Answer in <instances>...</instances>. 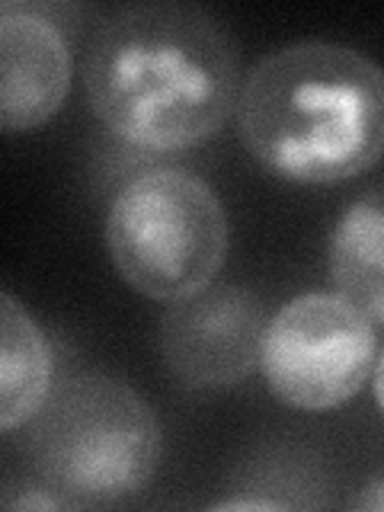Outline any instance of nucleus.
<instances>
[{
	"mask_svg": "<svg viewBox=\"0 0 384 512\" xmlns=\"http://www.w3.org/2000/svg\"><path fill=\"white\" fill-rule=\"evenodd\" d=\"M266 324L263 301L250 288L208 285L170 304L160 320V356L183 388H234L260 365Z\"/></svg>",
	"mask_w": 384,
	"mask_h": 512,
	"instance_id": "423d86ee",
	"label": "nucleus"
},
{
	"mask_svg": "<svg viewBox=\"0 0 384 512\" xmlns=\"http://www.w3.org/2000/svg\"><path fill=\"white\" fill-rule=\"evenodd\" d=\"M0 429L26 426L52 394V346L10 292L0 295Z\"/></svg>",
	"mask_w": 384,
	"mask_h": 512,
	"instance_id": "1a4fd4ad",
	"label": "nucleus"
},
{
	"mask_svg": "<svg viewBox=\"0 0 384 512\" xmlns=\"http://www.w3.org/2000/svg\"><path fill=\"white\" fill-rule=\"evenodd\" d=\"M71 48L55 20L36 7L0 10V128L36 132L68 100Z\"/></svg>",
	"mask_w": 384,
	"mask_h": 512,
	"instance_id": "0eeeda50",
	"label": "nucleus"
},
{
	"mask_svg": "<svg viewBox=\"0 0 384 512\" xmlns=\"http://www.w3.org/2000/svg\"><path fill=\"white\" fill-rule=\"evenodd\" d=\"M327 272L336 295L356 304L372 324H384V186L362 192L336 218Z\"/></svg>",
	"mask_w": 384,
	"mask_h": 512,
	"instance_id": "6e6552de",
	"label": "nucleus"
},
{
	"mask_svg": "<svg viewBox=\"0 0 384 512\" xmlns=\"http://www.w3.org/2000/svg\"><path fill=\"white\" fill-rule=\"evenodd\" d=\"M372 378H375V400H378V407H381V413H384V349H381V356L375 359V372H372Z\"/></svg>",
	"mask_w": 384,
	"mask_h": 512,
	"instance_id": "ddd939ff",
	"label": "nucleus"
},
{
	"mask_svg": "<svg viewBox=\"0 0 384 512\" xmlns=\"http://www.w3.org/2000/svg\"><path fill=\"white\" fill-rule=\"evenodd\" d=\"M4 506L7 509H71L74 503L68 500V496H61L58 490H52L48 484H42V487H29L23 496L7 493Z\"/></svg>",
	"mask_w": 384,
	"mask_h": 512,
	"instance_id": "9d476101",
	"label": "nucleus"
},
{
	"mask_svg": "<svg viewBox=\"0 0 384 512\" xmlns=\"http://www.w3.org/2000/svg\"><path fill=\"white\" fill-rule=\"evenodd\" d=\"M349 506L362 512H384V474L368 480V484L349 500Z\"/></svg>",
	"mask_w": 384,
	"mask_h": 512,
	"instance_id": "f8f14e48",
	"label": "nucleus"
},
{
	"mask_svg": "<svg viewBox=\"0 0 384 512\" xmlns=\"http://www.w3.org/2000/svg\"><path fill=\"white\" fill-rule=\"evenodd\" d=\"M260 368L285 407L336 410L375 372L372 320L343 295H298L269 317Z\"/></svg>",
	"mask_w": 384,
	"mask_h": 512,
	"instance_id": "39448f33",
	"label": "nucleus"
},
{
	"mask_svg": "<svg viewBox=\"0 0 384 512\" xmlns=\"http://www.w3.org/2000/svg\"><path fill=\"white\" fill-rule=\"evenodd\" d=\"M212 509H295L292 500H282V496H224V500L212 503Z\"/></svg>",
	"mask_w": 384,
	"mask_h": 512,
	"instance_id": "9b49d317",
	"label": "nucleus"
},
{
	"mask_svg": "<svg viewBox=\"0 0 384 512\" xmlns=\"http://www.w3.org/2000/svg\"><path fill=\"white\" fill-rule=\"evenodd\" d=\"M26 426L32 471L74 506L141 493L164 452L154 407L128 381L100 372L64 378Z\"/></svg>",
	"mask_w": 384,
	"mask_h": 512,
	"instance_id": "7ed1b4c3",
	"label": "nucleus"
},
{
	"mask_svg": "<svg viewBox=\"0 0 384 512\" xmlns=\"http://www.w3.org/2000/svg\"><path fill=\"white\" fill-rule=\"evenodd\" d=\"M237 132L285 183H346L384 160V68L336 42L282 45L244 77Z\"/></svg>",
	"mask_w": 384,
	"mask_h": 512,
	"instance_id": "f03ea898",
	"label": "nucleus"
},
{
	"mask_svg": "<svg viewBox=\"0 0 384 512\" xmlns=\"http://www.w3.org/2000/svg\"><path fill=\"white\" fill-rule=\"evenodd\" d=\"M228 240V215L215 189L176 167L132 176L112 196L106 215V247L122 282L164 304L212 285Z\"/></svg>",
	"mask_w": 384,
	"mask_h": 512,
	"instance_id": "20e7f679",
	"label": "nucleus"
},
{
	"mask_svg": "<svg viewBox=\"0 0 384 512\" xmlns=\"http://www.w3.org/2000/svg\"><path fill=\"white\" fill-rule=\"evenodd\" d=\"M237 48L212 13L138 4L96 26L84 55L93 116L122 144L173 154L215 138L240 100Z\"/></svg>",
	"mask_w": 384,
	"mask_h": 512,
	"instance_id": "f257e3e1",
	"label": "nucleus"
}]
</instances>
